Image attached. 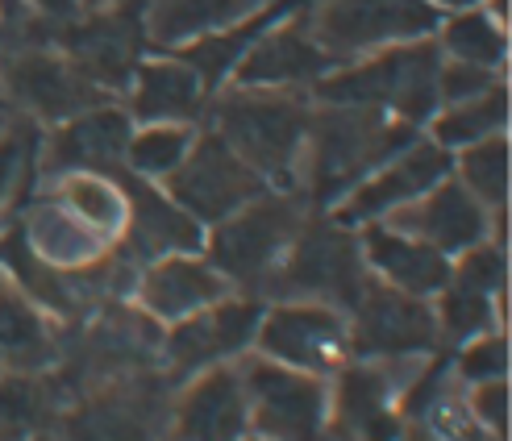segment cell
<instances>
[{
	"label": "cell",
	"mask_w": 512,
	"mask_h": 441,
	"mask_svg": "<svg viewBox=\"0 0 512 441\" xmlns=\"http://www.w3.org/2000/svg\"><path fill=\"white\" fill-rule=\"evenodd\" d=\"M63 408V383L50 379V371H0V441H34L42 433H55Z\"/></svg>",
	"instance_id": "cell-29"
},
{
	"label": "cell",
	"mask_w": 512,
	"mask_h": 441,
	"mask_svg": "<svg viewBox=\"0 0 512 441\" xmlns=\"http://www.w3.org/2000/svg\"><path fill=\"white\" fill-rule=\"evenodd\" d=\"M125 200H130V225L121 233V250L134 258V263H150L159 254H179V250H200L204 246V225L184 213L179 204L150 179H138L130 171H117Z\"/></svg>",
	"instance_id": "cell-23"
},
{
	"label": "cell",
	"mask_w": 512,
	"mask_h": 441,
	"mask_svg": "<svg viewBox=\"0 0 512 441\" xmlns=\"http://www.w3.org/2000/svg\"><path fill=\"white\" fill-rule=\"evenodd\" d=\"M17 229H21L25 250H30L42 267L63 271V275L84 271L96 263V258H105L113 250L96 229H88L80 217L71 209H63V204L42 188L30 196V204H21Z\"/></svg>",
	"instance_id": "cell-24"
},
{
	"label": "cell",
	"mask_w": 512,
	"mask_h": 441,
	"mask_svg": "<svg viewBox=\"0 0 512 441\" xmlns=\"http://www.w3.org/2000/svg\"><path fill=\"white\" fill-rule=\"evenodd\" d=\"M238 375L246 387L250 437L263 441H325L329 379L284 367L259 350L238 358Z\"/></svg>",
	"instance_id": "cell-9"
},
{
	"label": "cell",
	"mask_w": 512,
	"mask_h": 441,
	"mask_svg": "<svg viewBox=\"0 0 512 441\" xmlns=\"http://www.w3.org/2000/svg\"><path fill=\"white\" fill-rule=\"evenodd\" d=\"M21 5H25V13H30V17L59 25V21L80 17V13L88 9V0H21Z\"/></svg>",
	"instance_id": "cell-37"
},
{
	"label": "cell",
	"mask_w": 512,
	"mask_h": 441,
	"mask_svg": "<svg viewBox=\"0 0 512 441\" xmlns=\"http://www.w3.org/2000/svg\"><path fill=\"white\" fill-rule=\"evenodd\" d=\"M454 167V154L446 146H438L433 138H413L404 150H396L388 163H379L371 175H363L358 184L329 209V217L358 229V225H371L383 221L400 204L417 200L421 192H429L438 179H446Z\"/></svg>",
	"instance_id": "cell-16"
},
{
	"label": "cell",
	"mask_w": 512,
	"mask_h": 441,
	"mask_svg": "<svg viewBox=\"0 0 512 441\" xmlns=\"http://www.w3.org/2000/svg\"><path fill=\"white\" fill-rule=\"evenodd\" d=\"M508 167H512V142H508V134H492V138H479L463 150H454L450 175L488 213H500V209H508Z\"/></svg>",
	"instance_id": "cell-32"
},
{
	"label": "cell",
	"mask_w": 512,
	"mask_h": 441,
	"mask_svg": "<svg viewBox=\"0 0 512 441\" xmlns=\"http://www.w3.org/2000/svg\"><path fill=\"white\" fill-rule=\"evenodd\" d=\"M367 283V263L358 250V229L329 213H309L279 263L267 300H321L350 313Z\"/></svg>",
	"instance_id": "cell-5"
},
{
	"label": "cell",
	"mask_w": 512,
	"mask_h": 441,
	"mask_svg": "<svg viewBox=\"0 0 512 441\" xmlns=\"http://www.w3.org/2000/svg\"><path fill=\"white\" fill-rule=\"evenodd\" d=\"M21 17H25V5H21V0H0V21H5V34L13 30Z\"/></svg>",
	"instance_id": "cell-38"
},
{
	"label": "cell",
	"mask_w": 512,
	"mask_h": 441,
	"mask_svg": "<svg viewBox=\"0 0 512 441\" xmlns=\"http://www.w3.org/2000/svg\"><path fill=\"white\" fill-rule=\"evenodd\" d=\"M259 296L246 292H229L225 300L200 308V313L163 325V342H159V362L167 367L171 383L188 379L204 367H217V362H234L254 346V333H259V317H263Z\"/></svg>",
	"instance_id": "cell-15"
},
{
	"label": "cell",
	"mask_w": 512,
	"mask_h": 441,
	"mask_svg": "<svg viewBox=\"0 0 512 441\" xmlns=\"http://www.w3.org/2000/svg\"><path fill=\"white\" fill-rule=\"evenodd\" d=\"M46 42L63 50L71 67L96 84L105 96H117L130 84V75L142 59V0H121V5H100L84 9L80 17L50 25L46 21Z\"/></svg>",
	"instance_id": "cell-11"
},
{
	"label": "cell",
	"mask_w": 512,
	"mask_h": 441,
	"mask_svg": "<svg viewBox=\"0 0 512 441\" xmlns=\"http://www.w3.org/2000/svg\"><path fill=\"white\" fill-rule=\"evenodd\" d=\"M0 113H5V96H0Z\"/></svg>",
	"instance_id": "cell-42"
},
{
	"label": "cell",
	"mask_w": 512,
	"mask_h": 441,
	"mask_svg": "<svg viewBox=\"0 0 512 441\" xmlns=\"http://www.w3.org/2000/svg\"><path fill=\"white\" fill-rule=\"evenodd\" d=\"M383 225H392L408 238H421L425 246L442 250L446 258L471 250L475 242L492 238V213L458 184L454 175L438 179L429 192H421L417 200L400 204L383 217Z\"/></svg>",
	"instance_id": "cell-21"
},
{
	"label": "cell",
	"mask_w": 512,
	"mask_h": 441,
	"mask_svg": "<svg viewBox=\"0 0 512 441\" xmlns=\"http://www.w3.org/2000/svg\"><path fill=\"white\" fill-rule=\"evenodd\" d=\"M338 63L325 55L321 42L309 30L304 5L288 17H279L275 25L254 38V46L238 59L234 75L225 84H246V88H296L309 92L325 71H334Z\"/></svg>",
	"instance_id": "cell-19"
},
{
	"label": "cell",
	"mask_w": 512,
	"mask_h": 441,
	"mask_svg": "<svg viewBox=\"0 0 512 441\" xmlns=\"http://www.w3.org/2000/svg\"><path fill=\"white\" fill-rule=\"evenodd\" d=\"M467 387V408L475 425L488 433L492 441H508V408H512V396H508V379H488V383H463Z\"/></svg>",
	"instance_id": "cell-35"
},
{
	"label": "cell",
	"mask_w": 512,
	"mask_h": 441,
	"mask_svg": "<svg viewBox=\"0 0 512 441\" xmlns=\"http://www.w3.org/2000/svg\"><path fill=\"white\" fill-rule=\"evenodd\" d=\"M438 13H454V9H471V5H483V0H429Z\"/></svg>",
	"instance_id": "cell-39"
},
{
	"label": "cell",
	"mask_w": 512,
	"mask_h": 441,
	"mask_svg": "<svg viewBox=\"0 0 512 441\" xmlns=\"http://www.w3.org/2000/svg\"><path fill=\"white\" fill-rule=\"evenodd\" d=\"M508 80L492 84L488 92H479L471 100H454V105H442L425 121L421 134L433 138L438 146H446L450 154L463 150L479 138H492V134H508Z\"/></svg>",
	"instance_id": "cell-31"
},
{
	"label": "cell",
	"mask_w": 512,
	"mask_h": 441,
	"mask_svg": "<svg viewBox=\"0 0 512 441\" xmlns=\"http://www.w3.org/2000/svg\"><path fill=\"white\" fill-rule=\"evenodd\" d=\"M0 42H5V21H0Z\"/></svg>",
	"instance_id": "cell-40"
},
{
	"label": "cell",
	"mask_w": 512,
	"mask_h": 441,
	"mask_svg": "<svg viewBox=\"0 0 512 441\" xmlns=\"http://www.w3.org/2000/svg\"><path fill=\"white\" fill-rule=\"evenodd\" d=\"M159 188L184 213H192L204 229L217 225L234 209H242V204L254 200L259 192H267L263 175L250 163H242L238 154L225 146V138L213 134L209 125H200V134H196L192 150L184 154V163H179Z\"/></svg>",
	"instance_id": "cell-14"
},
{
	"label": "cell",
	"mask_w": 512,
	"mask_h": 441,
	"mask_svg": "<svg viewBox=\"0 0 512 441\" xmlns=\"http://www.w3.org/2000/svg\"><path fill=\"white\" fill-rule=\"evenodd\" d=\"M433 42H438L442 59L508 71V25L496 21L483 5L442 13L438 30H433Z\"/></svg>",
	"instance_id": "cell-30"
},
{
	"label": "cell",
	"mask_w": 512,
	"mask_h": 441,
	"mask_svg": "<svg viewBox=\"0 0 512 441\" xmlns=\"http://www.w3.org/2000/svg\"><path fill=\"white\" fill-rule=\"evenodd\" d=\"M500 80H508V71H492V67L442 59V67H438V109H442V105H454V100H471V96L488 92V88L500 84Z\"/></svg>",
	"instance_id": "cell-36"
},
{
	"label": "cell",
	"mask_w": 512,
	"mask_h": 441,
	"mask_svg": "<svg viewBox=\"0 0 512 441\" xmlns=\"http://www.w3.org/2000/svg\"><path fill=\"white\" fill-rule=\"evenodd\" d=\"M121 105L134 117V125H155V121L200 125L204 109H209V88L175 50H159L150 59H138L130 84L121 92Z\"/></svg>",
	"instance_id": "cell-22"
},
{
	"label": "cell",
	"mask_w": 512,
	"mask_h": 441,
	"mask_svg": "<svg viewBox=\"0 0 512 441\" xmlns=\"http://www.w3.org/2000/svg\"><path fill=\"white\" fill-rule=\"evenodd\" d=\"M425 358H350L329 379L325 441H404V392Z\"/></svg>",
	"instance_id": "cell-7"
},
{
	"label": "cell",
	"mask_w": 512,
	"mask_h": 441,
	"mask_svg": "<svg viewBox=\"0 0 512 441\" xmlns=\"http://www.w3.org/2000/svg\"><path fill=\"white\" fill-rule=\"evenodd\" d=\"M229 292H234V283H229L200 250H179V254H159V258H150V263L138 267L130 300L150 321L175 325V321L200 313V308L225 300Z\"/></svg>",
	"instance_id": "cell-20"
},
{
	"label": "cell",
	"mask_w": 512,
	"mask_h": 441,
	"mask_svg": "<svg viewBox=\"0 0 512 441\" xmlns=\"http://www.w3.org/2000/svg\"><path fill=\"white\" fill-rule=\"evenodd\" d=\"M171 375L142 367L121 379L71 396L59 412L55 437L59 441H167V412H171Z\"/></svg>",
	"instance_id": "cell-6"
},
{
	"label": "cell",
	"mask_w": 512,
	"mask_h": 441,
	"mask_svg": "<svg viewBox=\"0 0 512 441\" xmlns=\"http://www.w3.org/2000/svg\"><path fill=\"white\" fill-rule=\"evenodd\" d=\"M0 279H5V271H0Z\"/></svg>",
	"instance_id": "cell-43"
},
{
	"label": "cell",
	"mask_w": 512,
	"mask_h": 441,
	"mask_svg": "<svg viewBox=\"0 0 512 441\" xmlns=\"http://www.w3.org/2000/svg\"><path fill=\"white\" fill-rule=\"evenodd\" d=\"M313 209L304 204L300 192L267 188L254 200H246L242 209L221 217L217 225L204 229L200 254L234 283V292L267 300V288L284 263V254L296 238V229L304 225Z\"/></svg>",
	"instance_id": "cell-4"
},
{
	"label": "cell",
	"mask_w": 512,
	"mask_h": 441,
	"mask_svg": "<svg viewBox=\"0 0 512 441\" xmlns=\"http://www.w3.org/2000/svg\"><path fill=\"white\" fill-rule=\"evenodd\" d=\"M304 17L334 63L375 55L383 46L433 38L442 21L429 0H309Z\"/></svg>",
	"instance_id": "cell-8"
},
{
	"label": "cell",
	"mask_w": 512,
	"mask_h": 441,
	"mask_svg": "<svg viewBox=\"0 0 512 441\" xmlns=\"http://www.w3.org/2000/svg\"><path fill=\"white\" fill-rule=\"evenodd\" d=\"M200 134V125L188 121H155V125H134L130 142H125V171L150 179V184H163V179L184 163V154L192 150Z\"/></svg>",
	"instance_id": "cell-33"
},
{
	"label": "cell",
	"mask_w": 512,
	"mask_h": 441,
	"mask_svg": "<svg viewBox=\"0 0 512 441\" xmlns=\"http://www.w3.org/2000/svg\"><path fill=\"white\" fill-rule=\"evenodd\" d=\"M250 433L246 387L234 362H217L175 383L167 441H242Z\"/></svg>",
	"instance_id": "cell-17"
},
{
	"label": "cell",
	"mask_w": 512,
	"mask_h": 441,
	"mask_svg": "<svg viewBox=\"0 0 512 441\" xmlns=\"http://www.w3.org/2000/svg\"><path fill=\"white\" fill-rule=\"evenodd\" d=\"M358 250H363L367 275H375L388 288H400L408 296H425L433 300L438 288L450 279V258L442 250L425 246L421 238H408V233L371 221L358 225Z\"/></svg>",
	"instance_id": "cell-26"
},
{
	"label": "cell",
	"mask_w": 512,
	"mask_h": 441,
	"mask_svg": "<svg viewBox=\"0 0 512 441\" xmlns=\"http://www.w3.org/2000/svg\"><path fill=\"white\" fill-rule=\"evenodd\" d=\"M413 138H421V129L392 113L358 105H317L313 100V125L300 167L304 204L313 213H329L358 179L388 163Z\"/></svg>",
	"instance_id": "cell-2"
},
{
	"label": "cell",
	"mask_w": 512,
	"mask_h": 441,
	"mask_svg": "<svg viewBox=\"0 0 512 441\" xmlns=\"http://www.w3.org/2000/svg\"><path fill=\"white\" fill-rule=\"evenodd\" d=\"M250 350L321 379H334L354 358L346 313L321 300H267Z\"/></svg>",
	"instance_id": "cell-12"
},
{
	"label": "cell",
	"mask_w": 512,
	"mask_h": 441,
	"mask_svg": "<svg viewBox=\"0 0 512 441\" xmlns=\"http://www.w3.org/2000/svg\"><path fill=\"white\" fill-rule=\"evenodd\" d=\"M438 67H442L438 42L417 38V42L383 46L375 55L338 63L309 88V96L317 105L379 109L425 129V121L438 113Z\"/></svg>",
	"instance_id": "cell-3"
},
{
	"label": "cell",
	"mask_w": 512,
	"mask_h": 441,
	"mask_svg": "<svg viewBox=\"0 0 512 441\" xmlns=\"http://www.w3.org/2000/svg\"><path fill=\"white\" fill-rule=\"evenodd\" d=\"M242 441H263V437H250V433H246V437H242Z\"/></svg>",
	"instance_id": "cell-41"
},
{
	"label": "cell",
	"mask_w": 512,
	"mask_h": 441,
	"mask_svg": "<svg viewBox=\"0 0 512 441\" xmlns=\"http://www.w3.org/2000/svg\"><path fill=\"white\" fill-rule=\"evenodd\" d=\"M450 371L458 383H488V379H508V329H488L475 333L471 342L450 350Z\"/></svg>",
	"instance_id": "cell-34"
},
{
	"label": "cell",
	"mask_w": 512,
	"mask_h": 441,
	"mask_svg": "<svg viewBox=\"0 0 512 441\" xmlns=\"http://www.w3.org/2000/svg\"><path fill=\"white\" fill-rule=\"evenodd\" d=\"M63 321L25 296L17 283L0 279V371L17 375H46L63 358Z\"/></svg>",
	"instance_id": "cell-25"
},
{
	"label": "cell",
	"mask_w": 512,
	"mask_h": 441,
	"mask_svg": "<svg viewBox=\"0 0 512 441\" xmlns=\"http://www.w3.org/2000/svg\"><path fill=\"white\" fill-rule=\"evenodd\" d=\"M225 146L263 175L267 188L300 192L304 142L313 125V96L296 88H246L221 84L209 96L204 121Z\"/></svg>",
	"instance_id": "cell-1"
},
{
	"label": "cell",
	"mask_w": 512,
	"mask_h": 441,
	"mask_svg": "<svg viewBox=\"0 0 512 441\" xmlns=\"http://www.w3.org/2000/svg\"><path fill=\"white\" fill-rule=\"evenodd\" d=\"M0 96H5V109H17L25 121L42 129L84 113L100 100H117L88 84L63 50H55L50 42L0 46Z\"/></svg>",
	"instance_id": "cell-10"
},
{
	"label": "cell",
	"mask_w": 512,
	"mask_h": 441,
	"mask_svg": "<svg viewBox=\"0 0 512 441\" xmlns=\"http://www.w3.org/2000/svg\"><path fill=\"white\" fill-rule=\"evenodd\" d=\"M354 358H429L442 350L438 317L425 296H408L367 275L363 292L346 313Z\"/></svg>",
	"instance_id": "cell-13"
},
{
	"label": "cell",
	"mask_w": 512,
	"mask_h": 441,
	"mask_svg": "<svg viewBox=\"0 0 512 441\" xmlns=\"http://www.w3.org/2000/svg\"><path fill=\"white\" fill-rule=\"evenodd\" d=\"M42 192L55 196L63 209H71L88 229H96L109 246L121 242L125 225H130V200L117 171H59L42 175Z\"/></svg>",
	"instance_id": "cell-28"
},
{
	"label": "cell",
	"mask_w": 512,
	"mask_h": 441,
	"mask_svg": "<svg viewBox=\"0 0 512 441\" xmlns=\"http://www.w3.org/2000/svg\"><path fill=\"white\" fill-rule=\"evenodd\" d=\"M267 0H142V38L155 50H179L238 25Z\"/></svg>",
	"instance_id": "cell-27"
},
{
	"label": "cell",
	"mask_w": 512,
	"mask_h": 441,
	"mask_svg": "<svg viewBox=\"0 0 512 441\" xmlns=\"http://www.w3.org/2000/svg\"><path fill=\"white\" fill-rule=\"evenodd\" d=\"M130 134H134V117L125 113L121 100H100V105L59 125L38 129V175L121 171Z\"/></svg>",
	"instance_id": "cell-18"
}]
</instances>
